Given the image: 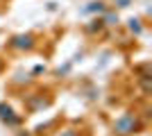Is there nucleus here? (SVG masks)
<instances>
[{"label":"nucleus","mask_w":152,"mask_h":136,"mask_svg":"<svg viewBox=\"0 0 152 136\" xmlns=\"http://www.w3.org/2000/svg\"><path fill=\"white\" fill-rule=\"evenodd\" d=\"M14 48H32L34 45V39H32L30 34H25V36H16V39L12 41Z\"/></svg>","instance_id":"obj_2"},{"label":"nucleus","mask_w":152,"mask_h":136,"mask_svg":"<svg viewBox=\"0 0 152 136\" xmlns=\"http://www.w3.org/2000/svg\"><path fill=\"white\" fill-rule=\"evenodd\" d=\"M136 127H139V123H136L134 116H125V118H121V120H116V125H114V129L118 132V134H132Z\"/></svg>","instance_id":"obj_1"},{"label":"nucleus","mask_w":152,"mask_h":136,"mask_svg":"<svg viewBox=\"0 0 152 136\" xmlns=\"http://www.w3.org/2000/svg\"><path fill=\"white\" fill-rule=\"evenodd\" d=\"M129 23H132V25H129V27H132L134 32L139 34V32H141V25H139V20H134V18H132V20H129Z\"/></svg>","instance_id":"obj_3"}]
</instances>
